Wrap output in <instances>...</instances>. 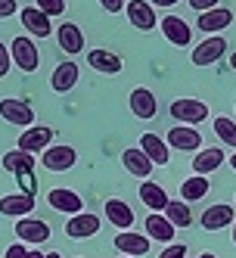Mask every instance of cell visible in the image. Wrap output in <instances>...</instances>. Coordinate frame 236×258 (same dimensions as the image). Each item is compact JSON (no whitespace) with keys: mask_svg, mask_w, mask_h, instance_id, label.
<instances>
[{"mask_svg":"<svg viewBox=\"0 0 236 258\" xmlns=\"http://www.w3.org/2000/svg\"><path fill=\"white\" fill-rule=\"evenodd\" d=\"M10 56L22 72H38V66H41V50L28 34H16L10 41Z\"/></svg>","mask_w":236,"mask_h":258,"instance_id":"1","label":"cell"},{"mask_svg":"<svg viewBox=\"0 0 236 258\" xmlns=\"http://www.w3.org/2000/svg\"><path fill=\"white\" fill-rule=\"evenodd\" d=\"M168 112H171V118L177 124H190V127H196V124H202L205 118H211L208 106L202 100H174Z\"/></svg>","mask_w":236,"mask_h":258,"instance_id":"2","label":"cell"},{"mask_svg":"<svg viewBox=\"0 0 236 258\" xmlns=\"http://www.w3.org/2000/svg\"><path fill=\"white\" fill-rule=\"evenodd\" d=\"M165 143H168V150H177V153H196V150H202V134L190 124H174Z\"/></svg>","mask_w":236,"mask_h":258,"instance_id":"3","label":"cell"},{"mask_svg":"<svg viewBox=\"0 0 236 258\" xmlns=\"http://www.w3.org/2000/svg\"><path fill=\"white\" fill-rule=\"evenodd\" d=\"M224 53H227V41L221 38V34H208L202 44L193 47V66H199V69L214 66L217 59L224 56Z\"/></svg>","mask_w":236,"mask_h":258,"instance_id":"4","label":"cell"},{"mask_svg":"<svg viewBox=\"0 0 236 258\" xmlns=\"http://www.w3.org/2000/svg\"><path fill=\"white\" fill-rule=\"evenodd\" d=\"M41 159H44L47 171H71L75 162H78V153L71 150V146H65V143H53L41 153Z\"/></svg>","mask_w":236,"mask_h":258,"instance_id":"5","label":"cell"},{"mask_svg":"<svg viewBox=\"0 0 236 258\" xmlns=\"http://www.w3.org/2000/svg\"><path fill=\"white\" fill-rule=\"evenodd\" d=\"M0 118L16 124V127H31L34 124V109L25 100H0Z\"/></svg>","mask_w":236,"mask_h":258,"instance_id":"6","label":"cell"},{"mask_svg":"<svg viewBox=\"0 0 236 258\" xmlns=\"http://www.w3.org/2000/svg\"><path fill=\"white\" fill-rule=\"evenodd\" d=\"M47 202H50V209H56L62 215H81L84 212V199L75 193V190H68V187H56V190H50L47 193Z\"/></svg>","mask_w":236,"mask_h":258,"instance_id":"7","label":"cell"},{"mask_svg":"<svg viewBox=\"0 0 236 258\" xmlns=\"http://www.w3.org/2000/svg\"><path fill=\"white\" fill-rule=\"evenodd\" d=\"M50 140H53V131H50V127H44V124H31V127H25V131L19 134V146H16V150L38 156V153L47 150Z\"/></svg>","mask_w":236,"mask_h":258,"instance_id":"8","label":"cell"},{"mask_svg":"<svg viewBox=\"0 0 236 258\" xmlns=\"http://www.w3.org/2000/svg\"><path fill=\"white\" fill-rule=\"evenodd\" d=\"M159 28L165 34V41L174 44V47H187L193 41V28L187 25V19H180V16H165V19H159Z\"/></svg>","mask_w":236,"mask_h":258,"instance_id":"9","label":"cell"},{"mask_svg":"<svg viewBox=\"0 0 236 258\" xmlns=\"http://www.w3.org/2000/svg\"><path fill=\"white\" fill-rule=\"evenodd\" d=\"M124 10H128V19H131L134 28H140V31H152V28H159L155 7L146 4V0H131V4H124Z\"/></svg>","mask_w":236,"mask_h":258,"instance_id":"10","label":"cell"},{"mask_svg":"<svg viewBox=\"0 0 236 258\" xmlns=\"http://www.w3.org/2000/svg\"><path fill=\"white\" fill-rule=\"evenodd\" d=\"M128 106H131L134 118H143V121L155 118V112H159V100H155V94H152L149 87H134V90H131Z\"/></svg>","mask_w":236,"mask_h":258,"instance_id":"11","label":"cell"},{"mask_svg":"<svg viewBox=\"0 0 236 258\" xmlns=\"http://www.w3.org/2000/svg\"><path fill=\"white\" fill-rule=\"evenodd\" d=\"M143 230H146V236L149 239H155V243H174V224H171V221L165 218V215H162V212H149L146 218H143Z\"/></svg>","mask_w":236,"mask_h":258,"instance_id":"12","label":"cell"},{"mask_svg":"<svg viewBox=\"0 0 236 258\" xmlns=\"http://www.w3.org/2000/svg\"><path fill=\"white\" fill-rule=\"evenodd\" d=\"M100 224L103 221L97 215H90V212H81V215H71L65 221V236L71 239H87V236H97L100 233Z\"/></svg>","mask_w":236,"mask_h":258,"instance_id":"13","label":"cell"},{"mask_svg":"<svg viewBox=\"0 0 236 258\" xmlns=\"http://www.w3.org/2000/svg\"><path fill=\"white\" fill-rule=\"evenodd\" d=\"M16 236H19V243H47L50 224L41 218H19L16 221Z\"/></svg>","mask_w":236,"mask_h":258,"instance_id":"14","label":"cell"},{"mask_svg":"<svg viewBox=\"0 0 236 258\" xmlns=\"http://www.w3.org/2000/svg\"><path fill=\"white\" fill-rule=\"evenodd\" d=\"M103 215L109 224H115L118 230H131L134 227V209L128 206L124 199H106V206H103Z\"/></svg>","mask_w":236,"mask_h":258,"instance_id":"15","label":"cell"},{"mask_svg":"<svg viewBox=\"0 0 236 258\" xmlns=\"http://www.w3.org/2000/svg\"><path fill=\"white\" fill-rule=\"evenodd\" d=\"M112 243H115V249L121 255H128V258H137V255H146L149 252V236L134 233V230H118Z\"/></svg>","mask_w":236,"mask_h":258,"instance_id":"16","label":"cell"},{"mask_svg":"<svg viewBox=\"0 0 236 258\" xmlns=\"http://www.w3.org/2000/svg\"><path fill=\"white\" fill-rule=\"evenodd\" d=\"M19 19H22L25 31H28V34H34V38H50V34H53L50 16H47V13H41L38 7H22V10H19Z\"/></svg>","mask_w":236,"mask_h":258,"instance_id":"17","label":"cell"},{"mask_svg":"<svg viewBox=\"0 0 236 258\" xmlns=\"http://www.w3.org/2000/svg\"><path fill=\"white\" fill-rule=\"evenodd\" d=\"M230 25H233V13L224 10V7L208 10V13H199V19H196V28L205 31V34H221V31L230 28Z\"/></svg>","mask_w":236,"mask_h":258,"instance_id":"18","label":"cell"},{"mask_svg":"<svg viewBox=\"0 0 236 258\" xmlns=\"http://www.w3.org/2000/svg\"><path fill=\"white\" fill-rule=\"evenodd\" d=\"M34 212V196L28 193H7L4 199H0V215H7V218H28Z\"/></svg>","mask_w":236,"mask_h":258,"instance_id":"19","label":"cell"},{"mask_svg":"<svg viewBox=\"0 0 236 258\" xmlns=\"http://www.w3.org/2000/svg\"><path fill=\"white\" fill-rule=\"evenodd\" d=\"M121 165H124V171H128V174H134V177H140V180H149V174H152V168H155L140 146H134V150H124V153H121Z\"/></svg>","mask_w":236,"mask_h":258,"instance_id":"20","label":"cell"},{"mask_svg":"<svg viewBox=\"0 0 236 258\" xmlns=\"http://www.w3.org/2000/svg\"><path fill=\"white\" fill-rule=\"evenodd\" d=\"M87 66L94 72H100V75H118V72L124 69L121 56L112 53V50H90L87 53Z\"/></svg>","mask_w":236,"mask_h":258,"instance_id":"21","label":"cell"},{"mask_svg":"<svg viewBox=\"0 0 236 258\" xmlns=\"http://www.w3.org/2000/svg\"><path fill=\"white\" fill-rule=\"evenodd\" d=\"M233 221H236L233 206H208L199 218V224L205 230H224V227H233Z\"/></svg>","mask_w":236,"mask_h":258,"instance_id":"22","label":"cell"},{"mask_svg":"<svg viewBox=\"0 0 236 258\" xmlns=\"http://www.w3.org/2000/svg\"><path fill=\"white\" fill-rule=\"evenodd\" d=\"M78 75H81V69H78L75 62H59L56 69H53L50 87L56 90V94H68V90L78 84Z\"/></svg>","mask_w":236,"mask_h":258,"instance_id":"23","label":"cell"},{"mask_svg":"<svg viewBox=\"0 0 236 258\" xmlns=\"http://www.w3.org/2000/svg\"><path fill=\"white\" fill-rule=\"evenodd\" d=\"M224 150H217V146H211V150H199L196 153V159H193V174H202V177H208L211 171H217L224 165Z\"/></svg>","mask_w":236,"mask_h":258,"instance_id":"24","label":"cell"},{"mask_svg":"<svg viewBox=\"0 0 236 258\" xmlns=\"http://www.w3.org/2000/svg\"><path fill=\"white\" fill-rule=\"evenodd\" d=\"M140 150L146 153V159H149L152 165H168L171 150H168L165 137H159V134H143V137H140Z\"/></svg>","mask_w":236,"mask_h":258,"instance_id":"25","label":"cell"},{"mask_svg":"<svg viewBox=\"0 0 236 258\" xmlns=\"http://www.w3.org/2000/svg\"><path fill=\"white\" fill-rule=\"evenodd\" d=\"M140 199H143V206H146L149 212H165L168 209V193L159 187L155 180H140Z\"/></svg>","mask_w":236,"mask_h":258,"instance_id":"26","label":"cell"},{"mask_svg":"<svg viewBox=\"0 0 236 258\" xmlns=\"http://www.w3.org/2000/svg\"><path fill=\"white\" fill-rule=\"evenodd\" d=\"M56 41H59V47L68 53V56H75V53L84 50V34H81V28L75 22H62L56 28Z\"/></svg>","mask_w":236,"mask_h":258,"instance_id":"27","label":"cell"},{"mask_svg":"<svg viewBox=\"0 0 236 258\" xmlns=\"http://www.w3.org/2000/svg\"><path fill=\"white\" fill-rule=\"evenodd\" d=\"M4 168L10 171V174H31L34 171V156L31 153H22V150H10V153H4Z\"/></svg>","mask_w":236,"mask_h":258,"instance_id":"28","label":"cell"},{"mask_svg":"<svg viewBox=\"0 0 236 258\" xmlns=\"http://www.w3.org/2000/svg\"><path fill=\"white\" fill-rule=\"evenodd\" d=\"M208 190H211L208 177H202V174H193V177H187L184 183H180V199H184V202H199V199H202Z\"/></svg>","mask_w":236,"mask_h":258,"instance_id":"29","label":"cell"},{"mask_svg":"<svg viewBox=\"0 0 236 258\" xmlns=\"http://www.w3.org/2000/svg\"><path fill=\"white\" fill-rule=\"evenodd\" d=\"M165 218L171 221L174 227H190V224H193L190 202H184V199H171V202H168V209H165Z\"/></svg>","mask_w":236,"mask_h":258,"instance_id":"30","label":"cell"},{"mask_svg":"<svg viewBox=\"0 0 236 258\" xmlns=\"http://www.w3.org/2000/svg\"><path fill=\"white\" fill-rule=\"evenodd\" d=\"M214 137H217V143H224V146H230V150H236V121L227 118V115H217L214 118Z\"/></svg>","mask_w":236,"mask_h":258,"instance_id":"31","label":"cell"},{"mask_svg":"<svg viewBox=\"0 0 236 258\" xmlns=\"http://www.w3.org/2000/svg\"><path fill=\"white\" fill-rule=\"evenodd\" d=\"M34 7L47 16H62L65 13V0H34Z\"/></svg>","mask_w":236,"mask_h":258,"instance_id":"32","label":"cell"},{"mask_svg":"<svg viewBox=\"0 0 236 258\" xmlns=\"http://www.w3.org/2000/svg\"><path fill=\"white\" fill-rule=\"evenodd\" d=\"M159 258H187V243H168Z\"/></svg>","mask_w":236,"mask_h":258,"instance_id":"33","label":"cell"},{"mask_svg":"<svg viewBox=\"0 0 236 258\" xmlns=\"http://www.w3.org/2000/svg\"><path fill=\"white\" fill-rule=\"evenodd\" d=\"M10 66H13V56H10V47L7 44H0V78L10 72Z\"/></svg>","mask_w":236,"mask_h":258,"instance_id":"34","label":"cell"},{"mask_svg":"<svg viewBox=\"0 0 236 258\" xmlns=\"http://www.w3.org/2000/svg\"><path fill=\"white\" fill-rule=\"evenodd\" d=\"M217 4H221V0H190V7H193L196 13H208V10H217Z\"/></svg>","mask_w":236,"mask_h":258,"instance_id":"35","label":"cell"},{"mask_svg":"<svg viewBox=\"0 0 236 258\" xmlns=\"http://www.w3.org/2000/svg\"><path fill=\"white\" fill-rule=\"evenodd\" d=\"M16 10H19V4H16V0H0V22L10 19Z\"/></svg>","mask_w":236,"mask_h":258,"instance_id":"36","label":"cell"},{"mask_svg":"<svg viewBox=\"0 0 236 258\" xmlns=\"http://www.w3.org/2000/svg\"><path fill=\"white\" fill-rule=\"evenodd\" d=\"M100 7H103L106 13H121V10H124V0H100Z\"/></svg>","mask_w":236,"mask_h":258,"instance_id":"37","label":"cell"},{"mask_svg":"<svg viewBox=\"0 0 236 258\" xmlns=\"http://www.w3.org/2000/svg\"><path fill=\"white\" fill-rule=\"evenodd\" d=\"M4 258H28V249L22 246V243H16V246H10L7 249V255Z\"/></svg>","mask_w":236,"mask_h":258,"instance_id":"38","label":"cell"},{"mask_svg":"<svg viewBox=\"0 0 236 258\" xmlns=\"http://www.w3.org/2000/svg\"><path fill=\"white\" fill-rule=\"evenodd\" d=\"M152 7H174V4H180V0H149Z\"/></svg>","mask_w":236,"mask_h":258,"instance_id":"39","label":"cell"},{"mask_svg":"<svg viewBox=\"0 0 236 258\" xmlns=\"http://www.w3.org/2000/svg\"><path fill=\"white\" fill-rule=\"evenodd\" d=\"M230 69L236 72V53H230Z\"/></svg>","mask_w":236,"mask_h":258,"instance_id":"40","label":"cell"},{"mask_svg":"<svg viewBox=\"0 0 236 258\" xmlns=\"http://www.w3.org/2000/svg\"><path fill=\"white\" fill-rule=\"evenodd\" d=\"M44 258H62V255H59V252H47Z\"/></svg>","mask_w":236,"mask_h":258,"instance_id":"41","label":"cell"},{"mask_svg":"<svg viewBox=\"0 0 236 258\" xmlns=\"http://www.w3.org/2000/svg\"><path fill=\"white\" fill-rule=\"evenodd\" d=\"M230 168H233V171H236V153H233V156H230Z\"/></svg>","mask_w":236,"mask_h":258,"instance_id":"42","label":"cell"},{"mask_svg":"<svg viewBox=\"0 0 236 258\" xmlns=\"http://www.w3.org/2000/svg\"><path fill=\"white\" fill-rule=\"evenodd\" d=\"M233 246H236V221H233Z\"/></svg>","mask_w":236,"mask_h":258,"instance_id":"43","label":"cell"},{"mask_svg":"<svg viewBox=\"0 0 236 258\" xmlns=\"http://www.w3.org/2000/svg\"><path fill=\"white\" fill-rule=\"evenodd\" d=\"M199 258H217V255H211V252H205V255H199Z\"/></svg>","mask_w":236,"mask_h":258,"instance_id":"44","label":"cell"},{"mask_svg":"<svg viewBox=\"0 0 236 258\" xmlns=\"http://www.w3.org/2000/svg\"><path fill=\"white\" fill-rule=\"evenodd\" d=\"M118 258H128V255H118Z\"/></svg>","mask_w":236,"mask_h":258,"instance_id":"45","label":"cell"}]
</instances>
